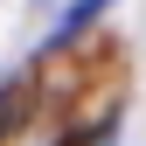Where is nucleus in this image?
Wrapping results in <instances>:
<instances>
[{"mask_svg": "<svg viewBox=\"0 0 146 146\" xmlns=\"http://www.w3.org/2000/svg\"><path fill=\"white\" fill-rule=\"evenodd\" d=\"M104 7H111V0H84V7H70V14H63V35H77V28H90V21H98Z\"/></svg>", "mask_w": 146, "mask_h": 146, "instance_id": "obj_1", "label": "nucleus"}]
</instances>
